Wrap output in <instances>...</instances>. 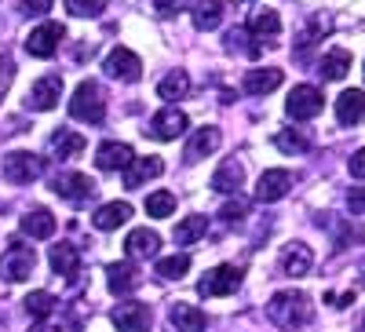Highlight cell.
Segmentation results:
<instances>
[{
  "mask_svg": "<svg viewBox=\"0 0 365 332\" xmlns=\"http://www.w3.org/2000/svg\"><path fill=\"white\" fill-rule=\"evenodd\" d=\"M267 318L278 325V328H285V332H292V328H303V325H311V318H314V304H311V296L307 292H278L267 304Z\"/></svg>",
  "mask_w": 365,
  "mask_h": 332,
  "instance_id": "cell-1",
  "label": "cell"
},
{
  "mask_svg": "<svg viewBox=\"0 0 365 332\" xmlns=\"http://www.w3.org/2000/svg\"><path fill=\"white\" fill-rule=\"evenodd\" d=\"M70 117L73 120H84V125H103V120H106V95H103L99 81H84L77 92H73Z\"/></svg>",
  "mask_w": 365,
  "mask_h": 332,
  "instance_id": "cell-2",
  "label": "cell"
},
{
  "mask_svg": "<svg viewBox=\"0 0 365 332\" xmlns=\"http://www.w3.org/2000/svg\"><path fill=\"white\" fill-rule=\"evenodd\" d=\"M322 106H325V95L314 84H296L289 92V99H285V113L292 120H311V117L322 113Z\"/></svg>",
  "mask_w": 365,
  "mask_h": 332,
  "instance_id": "cell-3",
  "label": "cell"
},
{
  "mask_svg": "<svg viewBox=\"0 0 365 332\" xmlns=\"http://www.w3.org/2000/svg\"><path fill=\"white\" fill-rule=\"evenodd\" d=\"M241 278H245V270H241V266H230V263L212 266V270H205V274H201L197 292L201 296H230V292H237Z\"/></svg>",
  "mask_w": 365,
  "mask_h": 332,
  "instance_id": "cell-4",
  "label": "cell"
},
{
  "mask_svg": "<svg viewBox=\"0 0 365 332\" xmlns=\"http://www.w3.org/2000/svg\"><path fill=\"white\" fill-rule=\"evenodd\" d=\"M44 172V157L41 154H29V150H11V154L4 157V179L8 183H34V179H41Z\"/></svg>",
  "mask_w": 365,
  "mask_h": 332,
  "instance_id": "cell-5",
  "label": "cell"
},
{
  "mask_svg": "<svg viewBox=\"0 0 365 332\" xmlns=\"http://www.w3.org/2000/svg\"><path fill=\"white\" fill-rule=\"evenodd\" d=\"M34 266H37L34 249H26L22 241H15V245L0 256V278L4 281H26L29 274H34Z\"/></svg>",
  "mask_w": 365,
  "mask_h": 332,
  "instance_id": "cell-6",
  "label": "cell"
},
{
  "mask_svg": "<svg viewBox=\"0 0 365 332\" xmlns=\"http://www.w3.org/2000/svg\"><path fill=\"white\" fill-rule=\"evenodd\" d=\"M66 37V29L63 22H41L37 29H29V37H26V51L34 55V58H51L58 51V41Z\"/></svg>",
  "mask_w": 365,
  "mask_h": 332,
  "instance_id": "cell-7",
  "label": "cell"
},
{
  "mask_svg": "<svg viewBox=\"0 0 365 332\" xmlns=\"http://www.w3.org/2000/svg\"><path fill=\"white\" fill-rule=\"evenodd\" d=\"M103 73L113 77V81L132 84V81H139L143 63H139V55H135V51H128V48H113V51L103 58Z\"/></svg>",
  "mask_w": 365,
  "mask_h": 332,
  "instance_id": "cell-8",
  "label": "cell"
},
{
  "mask_svg": "<svg viewBox=\"0 0 365 332\" xmlns=\"http://www.w3.org/2000/svg\"><path fill=\"white\" fill-rule=\"evenodd\" d=\"M58 99H63V77H58V73H44L41 81H34V88H29L26 106L44 113V110H55Z\"/></svg>",
  "mask_w": 365,
  "mask_h": 332,
  "instance_id": "cell-9",
  "label": "cell"
},
{
  "mask_svg": "<svg viewBox=\"0 0 365 332\" xmlns=\"http://www.w3.org/2000/svg\"><path fill=\"white\" fill-rule=\"evenodd\" d=\"M292 187V172L289 168H263L259 175V183H256V197L263 204H274V201H282Z\"/></svg>",
  "mask_w": 365,
  "mask_h": 332,
  "instance_id": "cell-10",
  "label": "cell"
},
{
  "mask_svg": "<svg viewBox=\"0 0 365 332\" xmlns=\"http://www.w3.org/2000/svg\"><path fill=\"white\" fill-rule=\"evenodd\" d=\"M51 190H55L58 197H66V201L81 204V201H88V197H91L96 183H91L88 175H81V172H58V175L51 179Z\"/></svg>",
  "mask_w": 365,
  "mask_h": 332,
  "instance_id": "cell-11",
  "label": "cell"
},
{
  "mask_svg": "<svg viewBox=\"0 0 365 332\" xmlns=\"http://www.w3.org/2000/svg\"><path fill=\"white\" fill-rule=\"evenodd\" d=\"M110 321H113L117 332H146L154 318H150V307L146 304H117L113 314H110Z\"/></svg>",
  "mask_w": 365,
  "mask_h": 332,
  "instance_id": "cell-12",
  "label": "cell"
},
{
  "mask_svg": "<svg viewBox=\"0 0 365 332\" xmlns=\"http://www.w3.org/2000/svg\"><path fill=\"white\" fill-rule=\"evenodd\" d=\"M135 165V154H132V146L128 142H103L99 146V154H96V168L103 172H128Z\"/></svg>",
  "mask_w": 365,
  "mask_h": 332,
  "instance_id": "cell-13",
  "label": "cell"
},
{
  "mask_svg": "<svg viewBox=\"0 0 365 332\" xmlns=\"http://www.w3.org/2000/svg\"><path fill=\"white\" fill-rule=\"evenodd\" d=\"M48 259H51L55 274H63L70 285H77V278H81V256H77V249L70 245V241H58V245H51Z\"/></svg>",
  "mask_w": 365,
  "mask_h": 332,
  "instance_id": "cell-14",
  "label": "cell"
},
{
  "mask_svg": "<svg viewBox=\"0 0 365 332\" xmlns=\"http://www.w3.org/2000/svg\"><path fill=\"white\" fill-rule=\"evenodd\" d=\"M311 266H314V256H311V249L303 245V241H289V245L282 249V270L289 278L311 274Z\"/></svg>",
  "mask_w": 365,
  "mask_h": 332,
  "instance_id": "cell-15",
  "label": "cell"
},
{
  "mask_svg": "<svg viewBox=\"0 0 365 332\" xmlns=\"http://www.w3.org/2000/svg\"><path fill=\"white\" fill-rule=\"evenodd\" d=\"M106 281H110V292L117 296H128L139 289V266L132 259H120V263H110L106 266Z\"/></svg>",
  "mask_w": 365,
  "mask_h": 332,
  "instance_id": "cell-16",
  "label": "cell"
},
{
  "mask_svg": "<svg viewBox=\"0 0 365 332\" xmlns=\"http://www.w3.org/2000/svg\"><path fill=\"white\" fill-rule=\"evenodd\" d=\"M361 117H365V92H361V88L340 92V99H336V120H340V125L351 128V125H358Z\"/></svg>",
  "mask_w": 365,
  "mask_h": 332,
  "instance_id": "cell-17",
  "label": "cell"
},
{
  "mask_svg": "<svg viewBox=\"0 0 365 332\" xmlns=\"http://www.w3.org/2000/svg\"><path fill=\"white\" fill-rule=\"evenodd\" d=\"M132 219V204L128 201H110L103 204L96 216H91V227L96 230H117V227H125Z\"/></svg>",
  "mask_w": 365,
  "mask_h": 332,
  "instance_id": "cell-18",
  "label": "cell"
},
{
  "mask_svg": "<svg viewBox=\"0 0 365 332\" xmlns=\"http://www.w3.org/2000/svg\"><path fill=\"white\" fill-rule=\"evenodd\" d=\"M187 113L182 110H158V117H154V125H150V132H154L158 139H179L182 132H187Z\"/></svg>",
  "mask_w": 365,
  "mask_h": 332,
  "instance_id": "cell-19",
  "label": "cell"
},
{
  "mask_svg": "<svg viewBox=\"0 0 365 332\" xmlns=\"http://www.w3.org/2000/svg\"><path fill=\"white\" fill-rule=\"evenodd\" d=\"M216 150H220V128H216V125H205V128H197L194 139L187 142V161L194 165V161H201V157H208V154H216Z\"/></svg>",
  "mask_w": 365,
  "mask_h": 332,
  "instance_id": "cell-20",
  "label": "cell"
},
{
  "mask_svg": "<svg viewBox=\"0 0 365 332\" xmlns=\"http://www.w3.org/2000/svg\"><path fill=\"white\" fill-rule=\"evenodd\" d=\"M278 84H282V70H278V66L249 70V73H245V81H241V88H245L249 95H270Z\"/></svg>",
  "mask_w": 365,
  "mask_h": 332,
  "instance_id": "cell-21",
  "label": "cell"
},
{
  "mask_svg": "<svg viewBox=\"0 0 365 332\" xmlns=\"http://www.w3.org/2000/svg\"><path fill=\"white\" fill-rule=\"evenodd\" d=\"M241 183H245V168H241L234 157L223 161V165L216 168V175H212V190H220V194H237Z\"/></svg>",
  "mask_w": 365,
  "mask_h": 332,
  "instance_id": "cell-22",
  "label": "cell"
},
{
  "mask_svg": "<svg viewBox=\"0 0 365 332\" xmlns=\"http://www.w3.org/2000/svg\"><path fill=\"white\" fill-rule=\"evenodd\" d=\"M125 252H128V256H135V259L158 256V252H161V237H158L154 230L139 227V230H132V234H128V241H125Z\"/></svg>",
  "mask_w": 365,
  "mask_h": 332,
  "instance_id": "cell-23",
  "label": "cell"
},
{
  "mask_svg": "<svg viewBox=\"0 0 365 332\" xmlns=\"http://www.w3.org/2000/svg\"><path fill=\"white\" fill-rule=\"evenodd\" d=\"M168 321H172L179 332H205V325H208L205 311H197V307H190V304H175L172 314H168Z\"/></svg>",
  "mask_w": 365,
  "mask_h": 332,
  "instance_id": "cell-24",
  "label": "cell"
},
{
  "mask_svg": "<svg viewBox=\"0 0 365 332\" xmlns=\"http://www.w3.org/2000/svg\"><path fill=\"white\" fill-rule=\"evenodd\" d=\"M161 172H165V161H161V157H143V161H135V165L125 172V187L135 190V187L146 183V179H158Z\"/></svg>",
  "mask_w": 365,
  "mask_h": 332,
  "instance_id": "cell-25",
  "label": "cell"
},
{
  "mask_svg": "<svg viewBox=\"0 0 365 332\" xmlns=\"http://www.w3.org/2000/svg\"><path fill=\"white\" fill-rule=\"evenodd\" d=\"M249 33L259 41V37H278L282 33V19L274 8H256L252 19H249Z\"/></svg>",
  "mask_w": 365,
  "mask_h": 332,
  "instance_id": "cell-26",
  "label": "cell"
},
{
  "mask_svg": "<svg viewBox=\"0 0 365 332\" xmlns=\"http://www.w3.org/2000/svg\"><path fill=\"white\" fill-rule=\"evenodd\" d=\"M22 230L29 237H37V241H48L55 234V216L48 212V208H34V212L22 216Z\"/></svg>",
  "mask_w": 365,
  "mask_h": 332,
  "instance_id": "cell-27",
  "label": "cell"
},
{
  "mask_svg": "<svg viewBox=\"0 0 365 332\" xmlns=\"http://www.w3.org/2000/svg\"><path fill=\"white\" fill-rule=\"evenodd\" d=\"M351 70V51L347 48H332L322 58V81H344Z\"/></svg>",
  "mask_w": 365,
  "mask_h": 332,
  "instance_id": "cell-28",
  "label": "cell"
},
{
  "mask_svg": "<svg viewBox=\"0 0 365 332\" xmlns=\"http://www.w3.org/2000/svg\"><path fill=\"white\" fill-rule=\"evenodd\" d=\"M223 11H227V0H201V4L194 8V26L197 29H220L223 22Z\"/></svg>",
  "mask_w": 365,
  "mask_h": 332,
  "instance_id": "cell-29",
  "label": "cell"
},
{
  "mask_svg": "<svg viewBox=\"0 0 365 332\" xmlns=\"http://www.w3.org/2000/svg\"><path fill=\"white\" fill-rule=\"evenodd\" d=\"M81 150H84V139H81L77 132H70V128H58V132H51V154H55L58 161L77 157Z\"/></svg>",
  "mask_w": 365,
  "mask_h": 332,
  "instance_id": "cell-30",
  "label": "cell"
},
{
  "mask_svg": "<svg viewBox=\"0 0 365 332\" xmlns=\"http://www.w3.org/2000/svg\"><path fill=\"white\" fill-rule=\"evenodd\" d=\"M190 92V77L182 73V70H172V73H165L161 77V84H158V95L165 99V103H175V99H182Z\"/></svg>",
  "mask_w": 365,
  "mask_h": 332,
  "instance_id": "cell-31",
  "label": "cell"
},
{
  "mask_svg": "<svg viewBox=\"0 0 365 332\" xmlns=\"http://www.w3.org/2000/svg\"><path fill=\"white\" fill-rule=\"evenodd\" d=\"M208 230V219L205 216H187L179 227H175V245H194V241H201Z\"/></svg>",
  "mask_w": 365,
  "mask_h": 332,
  "instance_id": "cell-32",
  "label": "cell"
},
{
  "mask_svg": "<svg viewBox=\"0 0 365 332\" xmlns=\"http://www.w3.org/2000/svg\"><path fill=\"white\" fill-rule=\"evenodd\" d=\"M274 146H278L282 154H307L311 139L303 135V132H296V128H282L278 135H274Z\"/></svg>",
  "mask_w": 365,
  "mask_h": 332,
  "instance_id": "cell-33",
  "label": "cell"
},
{
  "mask_svg": "<svg viewBox=\"0 0 365 332\" xmlns=\"http://www.w3.org/2000/svg\"><path fill=\"white\" fill-rule=\"evenodd\" d=\"M55 307H58V299H55L51 292H44V289H37V292L26 296V311L34 314L37 321H48V314H55Z\"/></svg>",
  "mask_w": 365,
  "mask_h": 332,
  "instance_id": "cell-34",
  "label": "cell"
},
{
  "mask_svg": "<svg viewBox=\"0 0 365 332\" xmlns=\"http://www.w3.org/2000/svg\"><path fill=\"white\" fill-rule=\"evenodd\" d=\"M175 194H168V190H154V194H146V216H154V219H165V216H172L175 212Z\"/></svg>",
  "mask_w": 365,
  "mask_h": 332,
  "instance_id": "cell-35",
  "label": "cell"
},
{
  "mask_svg": "<svg viewBox=\"0 0 365 332\" xmlns=\"http://www.w3.org/2000/svg\"><path fill=\"white\" fill-rule=\"evenodd\" d=\"M190 270V256H165V259H158V274L165 278V281H179L182 274Z\"/></svg>",
  "mask_w": 365,
  "mask_h": 332,
  "instance_id": "cell-36",
  "label": "cell"
},
{
  "mask_svg": "<svg viewBox=\"0 0 365 332\" xmlns=\"http://www.w3.org/2000/svg\"><path fill=\"white\" fill-rule=\"evenodd\" d=\"M227 48H230V51H241V55H259V44H256V37L249 33V26L230 29V33H227Z\"/></svg>",
  "mask_w": 365,
  "mask_h": 332,
  "instance_id": "cell-37",
  "label": "cell"
},
{
  "mask_svg": "<svg viewBox=\"0 0 365 332\" xmlns=\"http://www.w3.org/2000/svg\"><path fill=\"white\" fill-rule=\"evenodd\" d=\"M106 4L110 0H66V11L77 15V19H96V15L106 11Z\"/></svg>",
  "mask_w": 365,
  "mask_h": 332,
  "instance_id": "cell-38",
  "label": "cell"
},
{
  "mask_svg": "<svg viewBox=\"0 0 365 332\" xmlns=\"http://www.w3.org/2000/svg\"><path fill=\"white\" fill-rule=\"evenodd\" d=\"M245 216H249V204H245V201H237V197H234V201H227V204L220 208V219H227V223L245 219Z\"/></svg>",
  "mask_w": 365,
  "mask_h": 332,
  "instance_id": "cell-39",
  "label": "cell"
},
{
  "mask_svg": "<svg viewBox=\"0 0 365 332\" xmlns=\"http://www.w3.org/2000/svg\"><path fill=\"white\" fill-rule=\"evenodd\" d=\"M19 4H22V11H26V15H48L55 0H19Z\"/></svg>",
  "mask_w": 365,
  "mask_h": 332,
  "instance_id": "cell-40",
  "label": "cell"
},
{
  "mask_svg": "<svg viewBox=\"0 0 365 332\" xmlns=\"http://www.w3.org/2000/svg\"><path fill=\"white\" fill-rule=\"evenodd\" d=\"M347 172H351V179H365V146L358 150V154H351V161H347Z\"/></svg>",
  "mask_w": 365,
  "mask_h": 332,
  "instance_id": "cell-41",
  "label": "cell"
},
{
  "mask_svg": "<svg viewBox=\"0 0 365 332\" xmlns=\"http://www.w3.org/2000/svg\"><path fill=\"white\" fill-rule=\"evenodd\" d=\"M347 208H351L354 216H365V187H361V190H351V194H347Z\"/></svg>",
  "mask_w": 365,
  "mask_h": 332,
  "instance_id": "cell-42",
  "label": "cell"
},
{
  "mask_svg": "<svg viewBox=\"0 0 365 332\" xmlns=\"http://www.w3.org/2000/svg\"><path fill=\"white\" fill-rule=\"evenodd\" d=\"M11 58H4V55H0V95H4V88H8V77H11Z\"/></svg>",
  "mask_w": 365,
  "mask_h": 332,
  "instance_id": "cell-43",
  "label": "cell"
},
{
  "mask_svg": "<svg viewBox=\"0 0 365 332\" xmlns=\"http://www.w3.org/2000/svg\"><path fill=\"white\" fill-rule=\"evenodd\" d=\"M29 332H58V325H51V321H37Z\"/></svg>",
  "mask_w": 365,
  "mask_h": 332,
  "instance_id": "cell-44",
  "label": "cell"
},
{
  "mask_svg": "<svg viewBox=\"0 0 365 332\" xmlns=\"http://www.w3.org/2000/svg\"><path fill=\"white\" fill-rule=\"evenodd\" d=\"M361 281H365V263H361Z\"/></svg>",
  "mask_w": 365,
  "mask_h": 332,
  "instance_id": "cell-45",
  "label": "cell"
},
{
  "mask_svg": "<svg viewBox=\"0 0 365 332\" xmlns=\"http://www.w3.org/2000/svg\"><path fill=\"white\" fill-rule=\"evenodd\" d=\"M361 328H365V321H361Z\"/></svg>",
  "mask_w": 365,
  "mask_h": 332,
  "instance_id": "cell-46",
  "label": "cell"
}]
</instances>
